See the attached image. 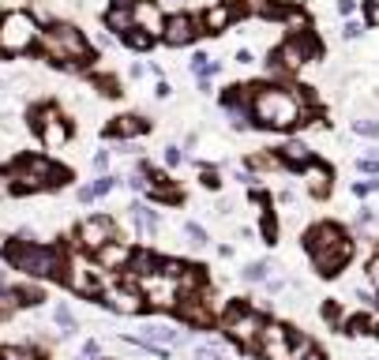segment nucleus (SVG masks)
<instances>
[{"mask_svg":"<svg viewBox=\"0 0 379 360\" xmlns=\"http://www.w3.org/2000/svg\"><path fill=\"white\" fill-rule=\"evenodd\" d=\"M300 360H326V356H323V349H312L308 356H300Z\"/></svg>","mask_w":379,"mask_h":360,"instance_id":"55","label":"nucleus"},{"mask_svg":"<svg viewBox=\"0 0 379 360\" xmlns=\"http://www.w3.org/2000/svg\"><path fill=\"white\" fill-rule=\"evenodd\" d=\"M304 251H308L312 266H316L323 278H334L338 271H346L349 259H353V240H349V233L342 225L319 222L304 233Z\"/></svg>","mask_w":379,"mask_h":360,"instance_id":"4","label":"nucleus"},{"mask_svg":"<svg viewBox=\"0 0 379 360\" xmlns=\"http://www.w3.org/2000/svg\"><path fill=\"white\" fill-rule=\"evenodd\" d=\"M218 256L221 259H233V244H218Z\"/></svg>","mask_w":379,"mask_h":360,"instance_id":"53","label":"nucleus"},{"mask_svg":"<svg viewBox=\"0 0 379 360\" xmlns=\"http://www.w3.org/2000/svg\"><path fill=\"white\" fill-rule=\"evenodd\" d=\"M64 251H68V248H60V244H42V240H16V236H8L4 263L16 274L45 285V282H60Z\"/></svg>","mask_w":379,"mask_h":360,"instance_id":"3","label":"nucleus"},{"mask_svg":"<svg viewBox=\"0 0 379 360\" xmlns=\"http://www.w3.org/2000/svg\"><path fill=\"white\" fill-rule=\"evenodd\" d=\"M372 192H379V177H372V180H357V184H353V195H357V199L372 195Z\"/></svg>","mask_w":379,"mask_h":360,"instance_id":"40","label":"nucleus"},{"mask_svg":"<svg viewBox=\"0 0 379 360\" xmlns=\"http://www.w3.org/2000/svg\"><path fill=\"white\" fill-rule=\"evenodd\" d=\"M4 173L11 180V195H34V192L64 188V184L72 180V173L64 165H57L49 154H23Z\"/></svg>","mask_w":379,"mask_h":360,"instance_id":"5","label":"nucleus"},{"mask_svg":"<svg viewBox=\"0 0 379 360\" xmlns=\"http://www.w3.org/2000/svg\"><path fill=\"white\" fill-rule=\"evenodd\" d=\"M150 116H143V113H121V116H113L106 128H101V136L113 139V143H136L143 139L150 131Z\"/></svg>","mask_w":379,"mask_h":360,"instance_id":"18","label":"nucleus"},{"mask_svg":"<svg viewBox=\"0 0 379 360\" xmlns=\"http://www.w3.org/2000/svg\"><path fill=\"white\" fill-rule=\"evenodd\" d=\"M361 173H368V177H379V154H364L361 162H357Z\"/></svg>","mask_w":379,"mask_h":360,"instance_id":"41","label":"nucleus"},{"mask_svg":"<svg viewBox=\"0 0 379 360\" xmlns=\"http://www.w3.org/2000/svg\"><path fill=\"white\" fill-rule=\"evenodd\" d=\"M143 342H150V345H162V349H180V345H188V330L185 327H173V323H162V319H150V323H143L139 327V334Z\"/></svg>","mask_w":379,"mask_h":360,"instance_id":"19","label":"nucleus"},{"mask_svg":"<svg viewBox=\"0 0 379 360\" xmlns=\"http://www.w3.org/2000/svg\"><path fill=\"white\" fill-rule=\"evenodd\" d=\"M361 34H364V26H361L357 19H346V26H342V38H346V42H357Z\"/></svg>","mask_w":379,"mask_h":360,"instance_id":"42","label":"nucleus"},{"mask_svg":"<svg viewBox=\"0 0 379 360\" xmlns=\"http://www.w3.org/2000/svg\"><path fill=\"white\" fill-rule=\"evenodd\" d=\"M364 23L379 26V0H364Z\"/></svg>","mask_w":379,"mask_h":360,"instance_id":"43","label":"nucleus"},{"mask_svg":"<svg viewBox=\"0 0 379 360\" xmlns=\"http://www.w3.org/2000/svg\"><path fill=\"white\" fill-rule=\"evenodd\" d=\"M270 271H274L270 259H256V263H244L241 278H244V282H252V285H263L267 278H270Z\"/></svg>","mask_w":379,"mask_h":360,"instance_id":"33","label":"nucleus"},{"mask_svg":"<svg viewBox=\"0 0 379 360\" xmlns=\"http://www.w3.org/2000/svg\"><path fill=\"white\" fill-rule=\"evenodd\" d=\"M185 240H188V248H195V251L211 248V233H207L199 222H185Z\"/></svg>","mask_w":379,"mask_h":360,"instance_id":"35","label":"nucleus"},{"mask_svg":"<svg viewBox=\"0 0 379 360\" xmlns=\"http://www.w3.org/2000/svg\"><path fill=\"white\" fill-rule=\"evenodd\" d=\"M75 199H79L83 207H90V203H94V192H90V184H79V188H75Z\"/></svg>","mask_w":379,"mask_h":360,"instance_id":"49","label":"nucleus"},{"mask_svg":"<svg viewBox=\"0 0 379 360\" xmlns=\"http://www.w3.org/2000/svg\"><path fill=\"white\" fill-rule=\"evenodd\" d=\"M252 87V124L263 131H293L308 116V94L304 87L285 83H248Z\"/></svg>","mask_w":379,"mask_h":360,"instance_id":"1","label":"nucleus"},{"mask_svg":"<svg viewBox=\"0 0 379 360\" xmlns=\"http://www.w3.org/2000/svg\"><path fill=\"white\" fill-rule=\"evenodd\" d=\"M42 23L31 16V8H8L0 11V57H27L38 49Z\"/></svg>","mask_w":379,"mask_h":360,"instance_id":"6","label":"nucleus"},{"mask_svg":"<svg viewBox=\"0 0 379 360\" xmlns=\"http://www.w3.org/2000/svg\"><path fill=\"white\" fill-rule=\"evenodd\" d=\"M263 323H267V315L259 308H252V304H244V300H229V308L221 312V319H218L221 338L233 342L244 353L256 349V338H259V330H263Z\"/></svg>","mask_w":379,"mask_h":360,"instance_id":"8","label":"nucleus"},{"mask_svg":"<svg viewBox=\"0 0 379 360\" xmlns=\"http://www.w3.org/2000/svg\"><path fill=\"white\" fill-rule=\"evenodd\" d=\"M31 131L45 143V151H64L75 136V124L57 102H42V105L31 109Z\"/></svg>","mask_w":379,"mask_h":360,"instance_id":"10","label":"nucleus"},{"mask_svg":"<svg viewBox=\"0 0 379 360\" xmlns=\"http://www.w3.org/2000/svg\"><path fill=\"white\" fill-rule=\"evenodd\" d=\"M154 98H158V102H169V98H173V83H169V79H158V87H154Z\"/></svg>","mask_w":379,"mask_h":360,"instance_id":"45","label":"nucleus"},{"mask_svg":"<svg viewBox=\"0 0 379 360\" xmlns=\"http://www.w3.org/2000/svg\"><path fill=\"white\" fill-rule=\"evenodd\" d=\"M132 16H136V31H143L154 42H162V31H165L162 0H132Z\"/></svg>","mask_w":379,"mask_h":360,"instance_id":"20","label":"nucleus"},{"mask_svg":"<svg viewBox=\"0 0 379 360\" xmlns=\"http://www.w3.org/2000/svg\"><path fill=\"white\" fill-rule=\"evenodd\" d=\"M11 285V278H8V271H4V266H0V289H8Z\"/></svg>","mask_w":379,"mask_h":360,"instance_id":"54","label":"nucleus"},{"mask_svg":"<svg viewBox=\"0 0 379 360\" xmlns=\"http://www.w3.org/2000/svg\"><path fill=\"white\" fill-rule=\"evenodd\" d=\"M218 105H221V113H226V120H229L233 131H252V128H256V124H252V87H248V83L221 87Z\"/></svg>","mask_w":379,"mask_h":360,"instance_id":"15","label":"nucleus"},{"mask_svg":"<svg viewBox=\"0 0 379 360\" xmlns=\"http://www.w3.org/2000/svg\"><path fill=\"white\" fill-rule=\"evenodd\" d=\"M98 304L106 312H113V315H128V319H139L143 312H147V304H143V297H139V289H136V278L132 274H116V282L113 285H106V293L98 297Z\"/></svg>","mask_w":379,"mask_h":360,"instance_id":"13","label":"nucleus"},{"mask_svg":"<svg viewBox=\"0 0 379 360\" xmlns=\"http://www.w3.org/2000/svg\"><path fill=\"white\" fill-rule=\"evenodd\" d=\"M116 42H121L128 53H147V49H154V45H158V42H154V38H147L143 31H128L124 38H116Z\"/></svg>","mask_w":379,"mask_h":360,"instance_id":"34","label":"nucleus"},{"mask_svg":"<svg viewBox=\"0 0 379 360\" xmlns=\"http://www.w3.org/2000/svg\"><path fill=\"white\" fill-rule=\"evenodd\" d=\"M116 184H121V180H116L113 173H101V177L90 184V192H94V203H98V199H106V195H113V192H116Z\"/></svg>","mask_w":379,"mask_h":360,"instance_id":"37","label":"nucleus"},{"mask_svg":"<svg viewBox=\"0 0 379 360\" xmlns=\"http://www.w3.org/2000/svg\"><path fill=\"white\" fill-rule=\"evenodd\" d=\"M136 289L147 312H158V315H173L177 304H180V289H177V278H165V274H147V278H136Z\"/></svg>","mask_w":379,"mask_h":360,"instance_id":"12","label":"nucleus"},{"mask_svg":"<svg viewBox=\"0 0 379 360\" xmlns=\"http://www.w3.org/2000/svg\"><path fill=\"white\" fill-rule=\"evenodd\" d=\"M173 4H185V0H173Z\"/></svg>","mask_w":379,"mask_h":360,"instance_id":"59","label":"nucleus"},{"mask_svg":"<svg viewBox=\"0 0 379 360\" xmlns=\"http://www.w3.org/2000/svg\"><path fill=\"white\" fill-rule=\"evenodd\" d=\"M188 72H192L195 79H211V83H214V79L221 75V60H214L207 49H195L192 60H188Z\"/></svg>","mask_w":379,"mask_h":360,"instance_id":"27","label":"nucleus"},{"mask_svg":"<svg viewBox=\"0 0 379 360\" xmlns=\"http://www.w3.org/2000/svg\"><path fill=\"white\" fill-rule=\"evenodd\" d=\"M293 4H285V0H252V11L256 16H263V19H285V11H290Z\"/></svg>","mask_w":379,"mask_h":360,"instance_id":"31","label":"nucleus"},{"mask_svg":"<svg viewBox=\"0 0 379 360\" xmlns=\"http://www.w3.org/2000/svg\"><path fill=\"white\" fill-rule=\"evenodd\" d=\"M158 259H162V251H150V248H136V251H132V263H128V271H124V274H132V278H147V274H158Z\"/></svg>","mask_w":379,"mask_h":360,"instance_id":"26","label":"nucleus"},{"mask_svg":"<svg viewBox=\"0 0 379 360\" xmlns=\"http://www.w3.org/2000/svg\"><path fill=\"white\" fill-rule=\"evenodd\" d=\"M128 225L136 229V236H154L162 233V214L154 210L150 203H143V199H132V207H128Z\"/></svg>","mask_w":379,"mask_h":360,"instance_id":"24","label":"nucleus"},{"mask_svg":"<svg viewBox=\"0 0 379 360\" xmlns=\"http://www.w3.org/2000/svg\"><path fill=\"white\" fill-rule=\"evenodd\" d=\"M60 282L68 285L75 297H101L106 293V285H113L116 278L106 274L101 266L94 263V256H83V251H64V266H60Z\"/></svg>","mask_w":379,"mask_h":360,"instance_id":"7","label":"nucleus"},{"mask_svg":"<svg viewBox=\"0 0 379 360\" xmlns=\"http://www.w3.org/2000/svg\"><path fill=\"white\" fill-rule=\"evenodd\" d=\"M233 60H237L241 68H252V64H256V53H252V49H237V57H233Z\"/></svg>","mask_w":379,"mask_h":360,"instance_id":"48","label":"nucleus"},{"mask_svg":"<svg viewBox=\"0 0 379 360\" xmlns=\"http://www.w3.org/2000/svg\"><path fill=\"white\" fill-rule=\"evenodd\" d=\"M353 11H357V0H338V16L342 19H349Z\"/></svg>","mask_w":379,"mask_h":360,"instance_id":"50","label":"nucleus"},{"mask_svg":"<svg viewBox=\"0 0 379 360\" xmlns=\"http://www.w3.org/2000/svg\"><path fill=\"white\" fill-rule=\"evenodd\" d=\"M233 180H237V184H244V188H256V184H259V177H252V173H248V169L233 173Z\"/></svg>","mask_w":379,"mask_h":360,"instance_id":"47","label":"nucleus"},{"mask_svg":"<svg viewBox=\"0 0 379 360\" xmlns=\"http://www.w3.org/2000/svg\"><path fill=\"white\" fill-rule=\"evenodd\" d=\"M248 11H252V0H211L199 16V31L203 34H226L229 26H237Z\"/></svg>","mask_w":379,"mask_h":360,"instance_id":"14","label":"nucleus"},{"mask_svg":"<svg viewBox=\"0 0 379 360\" xmlns=\"http://www.w3.org/2000/svg\"><path fill=\"white\" fill-rule=\"evenodd\" d=\"M72 236H75V240H72L75 251H83V256H94L98 248H106L109 240L124 236V233H121V222L109 218V214H87L83 222H75Z\"/></svg>","mask_w":379,"mask_h":360,"instance_id":"11","label":"nucleus"},{"mask_svg":"<svg viewBox=\"0 0 379 360\" xmlns=\"http://www.w3.org/2000/svg\"><path fill=\"white\" fill-rule=\"evenodd\" d=\"M274 154H278L282 169H293V173H304L312 162H316V151H312L304 139H285L282 146H274Z\"/></svg>","mask_w":379,"mask_h":360,"instance_id":"22","label":"nucleus"},{"mask_svg":"<svg viewBox=\"0 0 379 360\" xmlns=\"http://www.w3.org/2000/svg\"><path fill=\"white\" fill-rule=\"evenodd\" d=\"M372 334L379 338V315H372Z\"/></svg>","mask_w":379,"mask_h":360,"instance_id":"56","label":"nucleus"},{"mask_svg":"<svg viewBox=\"0 0 379 360\" xmlns=\"http://www.w3.org/2000/svg\"><path fill=\"white\" fill-rule=\"evenodd\" d=\"M101 23L113 38H124L128 31H136V16H132V0H109L101 11Z\"/></svg>","mask_w":379,"mask_h":360,"instance_id":"23","label":"nucleus"},{"mask_svg":"<svg viewBox=\"0 0 379 360\" xmlns=\"http://www.w3.org/2000/svg\"><path fill=\"white\" fill-rule=\"evenodd\" d=\"M0 360H45V353L31 342H8L0 345Z\"/></svg>","mask_w":379,"mask_h":360,"instance_id":"30","label":"nucleus"},{"mask_svg":"<svg viewBox=\"0 0 379 360\" xmlns=\"http://www.w3.org/2000/svg\"><path fill=\"white\" fill-rule=\"evenodd\" d=\"M319 57V42H316V34H297V38H285V42L278 45L267 57V64H263V72L270 75L267 83H274V79H285V75H293V72H300L308 60H316Z\"/></svg>","mask_w":379,"mask_h":360,"instance_id":"9","label":"nucleus"},{"mask_svg":"<svg viewBox=\"0 0 379 360\" xmlns=\"http://www.w3.org/2000/svg\"><path fill=\"white\" fill-rule=\"evenodd\" d=\"M11 195V180H8V173L0 169V199H8Z\"/></svg>","mask_w":379,"mask_h":360,"instance_id":"51","label":"nucleus"},{"mask_svg":"<svg viewBox=\"0 0 379 360\" xmlns=\"http://www.w3.org/2000/svg\"><path fill=\"white\" fill-rule=\"evenodd\" d=\"M188 360H229V342L226 338H207L199 345H192Z\"/></svg>","mask_w":379,"mask_h":360,"instance_id":"29","label":"nucleus"},{"mask_svg":"<svg viewBox=\"0 0 379 360\" xmlns=\"http://www.w3.org/2000/svg\"><path fill=\"white\" fill-rule=\"evenodd\" d=\"M290 338H293V327L278 323V319H267L263 330L256 338V356L259 360H290Z\"/></svg>","mask_w":379,"mask_h":360,"instance_id":"16","label":"nucleus"},{"mask_svg":"<svg viewBox=\"0 0 379 360\" xmlns=\"http://www.w3.org/2000/svg\"><path fill=\"white\" fill-rule=\"evenodd\" d=\"M177 165H185V151H180L177 143H165V146H162V169L173 173Z\"/></svg>","mask_w":379,"mask_h":360,"instance_id":"36","label":"nucleus"},{"mask_svg":"<svg viewBox=\"0 0 379 360\" xmlns=\"http://www.w3.org/2000/svg\"><path fill=\"white\" fill-rule=\"evenodd\" d=\"M147 75V64H128V79H143Z\"/></svg>","mask_w":379,"mask_h":360,"instance_id":"52","label":"nucleus"},{"mask_svg":"<svg viewBox=\"0 0 379 360\" xmlns=\"http://www.w3.org/2000/svg\"><path fill=\"white\" fill-rule=\"evenodd\" d=\"M19 312H23V304H19V293H16V285L0 289V323H8V319H16Z\"/></svg>","mask_w":379,"mask_h":360,"instance_id":"32","label":"nucleus"},{"mask_svg":"<svg viewBox=\"0 0 379 360\" xmlns=\"http://www.w3.org/2000/svg\"><path fill=\"white\" fill-rule=\"evenodd\" d=\"M199 16H192V11H173V16H165V31H162V45L165 49H188L199 42Z\"/></svg>","mask_w":379,"mask_h":360,"instance_id":"17","label":"nucleus"},{"mask_svg":"<svg viewBox=\"0 0 379 360\" xmlns=\"http://www.w3.org/2000/svg\"><path fill=\"white\" fill-rule=\"evenodd\" d=\"M132 251H136L132 240L116 236V240H109L106 248H98V251H94V263H98L106 274L116 278V274H124V271H128V263H132Z\"/></svg>","mask_w":379,"mask_h":360,"instance_id":"21","label":"nucleus"},{"mask_svg":"<svg viewBox=\"0 0 379 360\" xmlns=\"http://www.w3.org/2000/svg\"><path fill=\"white\" fill-rule=\"evenodd\" d=\"M364 274H368V285L375 289V297H379V256L368 259V271H364Z\"/></svg>","mask_w":379,"mask_h":360,"instance_id":"44","label":"nucleus"},{"mask_svg":"<svg viewBox=\"0 0 379 360\" xmlns=\"http://www.w3.org/2000/svg\"><path fill=\"white\" fill-rule=\"evenodd\" d=\"M353 131L364 139H379V120L375 116H361V120H353Z\"/></svg>","mask_w":379,"mask_h":360,"instance_id":"38","label":"nucleus"},{"mask_svg":"<svg viewBox=\"0 0 379 360\" xmlns=\"http://www.w3.org/2000/svg\"><path fill=\"white\" fill-rule=\"evenodd\" d=\"M49 319H53V323L60 327L57 338H75V334H79V319H75V312H72L64 300H57L53 308H49Z\"/></svg>","mask_w":379,"mask_h":360,"instance_id":"28","label":"nucleus"},{"mask_svg":"<svg viewBox=\"0 0 379 360\" xmlns=\"http://www.w3.org/2000/svg\"><path fill=\"white\" fill-rule=\"evenodd\" d=\"M83 356H90V360H106V356H101V342H94V338L83 342Z\"/></svg>","mask_w":379,"mask_h":360,"instance_id":"46","label":"nucleus"},{"mask_svg":"<svg viewBox=\"0 0 379 360\" xmlns=\"http://www.w3.org/2000/svg\"><path fill=\"white\" fill-rule=\"evenodd\" d=\"M90 165H94L98 177H101V173H109V165H113V151H98L94 158H90Z\"/></svg>","mask_w":379,"mask_h":360,"instance_id":"39","label":"nucleus"},{"mask_svg":"<svg viewBox=\"0 0 379 360\" xmlns=\"http://www.w3.org/2000/svg\"><path fill=\"white\" fill-rule=\"evenodd\" d=\"M4 248H8V236H4V233H0V256H4Z\"/></svg>","mask_w":379,"mask_h":360,"instance_id":"57","label":"nucleus"},{"mask_svg":"<svg viewBox=\"0 0 379 360\" xmlns=\"http://www.w3.org/2000/svg\"><path fill=\"white\" fill-rule=\"evenodd\" d=\"M106 360H109V356H106Z\"/></svg>","mask_w":379,"mask_h":360,"instance_id":"60","label":"nucleus"},{"mask_svg":"<svg viewBox=\"0 0 379 360\" xmlns=\"http://www.w3.org/2000/svg\"><path fill=\"white\" fill-rule=\"evenodd\" d=\"M331 184H334V173H331V165H323L319 158H316V162H312V165L304 169V188H308V195L326 199V195H331Z\"/></svg>","mask_w":379,"mask_h":360,"instance_id":"25","label":"nucleus"},{"mask_svg":"<svg viewBox=\"0 0 379 360\" xmlns=\"http://www.w3.org/2000/svg\"><path fill=\"white\" fill-rule=\"evenodd\" d=\"M75 360H90V356H75Z\"/></svg>","mask_w":379,"mask_h":360,"instance_id":"58","label":"nucleus"},{"mask_svg":"<svg viewBox=\"0 0 379 360\" xmlns=\"http://www.w3.org/2000/svg\"><path fill=\"white\" fill-rule=\"evenodd\" d=\"M38 49H42V57L60 72L79 75V72L98 68V53L75 23H49L42 31V38H38Z\"/></svg>","mask_w":379,"mask_h":360,"instance_id":"2","label":"nucleus"}]
</instances>
